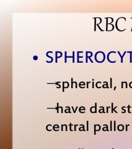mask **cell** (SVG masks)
Returning <instances> with one entry per match:
<instances>
[{
	"label": "cell",
	"mask_w": 132,
	"mask_h": 149,
	"mask_svg": "<svg viewBox=\"0 0 132 149\" xmlns=\"http://www.w3.org/2000/svg\"><path fill=\"white\" fill-rule=\"evenodd\" d=\"M65 62L67 63V58H73V63L74 62V52H73V56H67V52H65Z\"/></svg>",
	"instance_id": "1"
},
{
	"label": "cell",
	"mask_w": 132,
	"mask_h": 149,
	"mask_svg": "<svg viewBox=\"0 0 132 149\" xmlns=\"http://www.w3.org/2000/svg\"><path fill=\"white\" fill-rule=\"evenodd\" d=\"M89 52H86V62L88 63V58H89V59L90 60V61H91L92 63H93V61H92V60L91 58V57L93 55V54H92V52L91 53L90 55H89Z\"/></svg>",
	"instance_id": "2"
},
{
	"label": "cell",
	"mask_w": 132,
	"mask_h": 149,
	"mask_svg": "<svg viewBox=\"0 0 132 149\" xmlns=\"http://www.w3.org/2000/svg\"><path fill=\"white\" fill-rule=\"evenodd\" d=\"M81 52H81H78V63H83V62L82 61V62H80L79 61V58H83V56H79V54Z\"/></svg>",
	"instance_id": "3"
},
{
	"label": "cell",
	"mask_w": 132,
	"mask_h": 149,
	"mask_svg": "<svg viewBox=\"0 0 132 149\" xmlns=\"http://www.w3.org/2000/svg\"><path fill=\"white\" fill-rule=\"evenodd\" d=\"M126 53V52H125L124 54H123V55H121L120 52H118V54H119V55L120 56V57H121V63H123V58H124V57L125 56V55Z\"/></svg>",
	"instance_id": "4"
},
{
	"label": "cell",
	"mask_w": 132,
	"mask_h": 149,
	"mask_svg": "<svg viewBox=\"0 0 132 149\" xmlns=\"http://www.w3.org/2000/svg\"><path fill=\"white\" fill-rule=\"evenodd\" d=\"M128 53L130 54V62L131 63L132 62V52H130V51H129V52H127Z\"/></svg>",
	"instance_id": "5"
},
{
	"label": "cell",
	"mask_w": 132,
	"mask_h": 149,
	"mask_svg": "<svg viewBox=\"0 0 132 149\" xmlns=\"http://www.w3.org/2000/svg\"><path fill=\"white\" fill-rule=\"evenodd\" d=\"M94 19H95V21H94V22H95V25H94V31H96V18L94 17Z\"/></svg>",
	"instance_id": "6"
},
{
	"label": "cell",
	"mask_w": 132,
	"mask_h": 149,
	"mask_svg": "<svg viewBox=\"0 0 132 149\" xmlns=\"http://www.w3.org/2000/svg\"><path fill=\"white\" fill-rule=\"evenodd\" d=\"M33 59H34V60H38V57H37V55H34V57H33Z\"/></svg>",
	"instance_id": "7"
},
{
	"label": "cell",
	"mask_w": 132,
	"mask_h": 149,
	"mask_svg": "<svg viewBox=\"0 0 132 149\" xmlns=\"http://www.w3.org/2000/svg\"><path fill=\"white\" fill-rule=\"evenodd\" d=\"M97 26H98V27H99V29H100V31H103V30H102V29H101V27H100V26H99V25H98V24H97Z\"/></svg>",
	"instance_id": "8"
},
{
	"label": "cell",
	"mask_w": 132,
	"mask_h": 149,
	"mask_svg": "<svg viewBox=\"0 0 132 149\" xmlns=\"http://www.w3.org/2000/svg\"><path fill=\"white\" fill-rule=\"evenodd\" d=\"M131 19H132V17H131Z\"/></svg>",
	"instance_id": "9"
}]
</instances>
